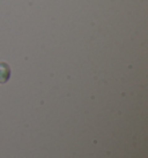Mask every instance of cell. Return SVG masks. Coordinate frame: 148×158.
Segmentation results:
<instances>
[{"label":"cell","mask_w":148,"mask_h":158,"mask_svg":"<svg viewBox=\"0 0 148 158\" xmlns=\"http://www.w3.org/2000/svg\"><path fill=\"white\" fill-rule=\"evenodd\" d=\"M11 76V68L6 62H0V83H6Z\"/></svg>","instance_id":"cell-1"}]
</instances>
